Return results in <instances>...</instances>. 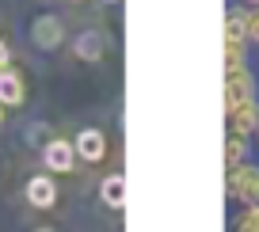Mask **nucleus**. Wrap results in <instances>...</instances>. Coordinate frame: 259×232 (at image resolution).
<instances>
[{
  "label": "nucleus",
  "mask_w": 259,
  "mask_h": 232,
  "mask_svg": "<svg viewBox=\"0 0 259 232\" xmlns=\"http://www.w3.org/2000/svg\"><path fill=\"white\" fill-rule=\"evenodd\" d=\"M225 198L240 209H259V164L244 160L240 168L225 171Z\"/></svg>",
  "instance_id": "nucleus-1"
},
{
  "label": "nucleus",
  "mask_w": 259,
  "mask_h": 232,
  "mask_svg": "<svg viewBox=\"0 0 259 232\" xmlns=\"http://www.w3.org/2000/svg\"><path fill=\"white\" fill-rule=\"evenodd\" d=\"M259 99V80L251 76V65H244V69H233L225 72V88H221V103H225V118L233 111H240V107L255 103Z\"/></svg>",
  "instance_id": "nucleus-2"
},
{
  "label": "nucleus",
  "mask_w": 259,
  "mask_h": 232,
  "mask_svg": "<svg viewBox=\"0 0 259 232\" xmlns=\"http://www.w3.org/2000/svg\"><path fill=\"white\" fill-rule=\"evenodd\" d=\"M42 164H46L54 175H69V171L76 168V149H73V141H65V137L46 141V149H42Z\"/></svg>",
  "instance_id": "nucleus-3"
},
{
  "label": "nucleus",
  "mask_w": 259,
  "mask_h": 232,
  "mask_svg": "<svg viewBox=\"0 0 259 232\" xmlns=\"http://www.w3.org/2000/svg\"><path fill=\"white\" fill-rule=\"evenodd\" d=\"M31 42L38 50H57L65 42V23L57 16H50V12H42V16H34L31 23Z\"/></svg>",
  "instance_id": "nucleus-4"
},
{
  "label": "nucleus",
  "mask_w": 259,
  "mask_h": 232,
  "mask_svg": "<svg viewBox=\"0 0 259 232\" xmlns=\"http://www.w3.org/2000/svg\"><path fill=\"white\" fill-rule=\"evenodd\" d=\"M225 133H236V137H244V141H255L259 137V99L229 114L225 118Z\"/></svg>",
  "instance_id": "nucleus-5"
},
{
  "label": "nucleus",
  "mask_w": 259,
  "mask_h": 232,
  "mask_svg": "<svg viewBox=\"0 0 259 232\" xmlns=\"http://www.w3.org/2000/svg\"><path fill=\"white\" fill-rule=\"evenodd\" d=\"M73 149H76V160L99 164V160L107 156V137H103V129H96V126L80 129V133H76V141H73Z\"/></svg>",
  "instance_id": "nucleus-6"
},
{
  "label": "nucleus",
  "mask_w": 259,
  "mask_h": 232,
  "mask_svg": "<svg viewBox=\"0 0 259 232\" xmlns=\"http://www.w3.org/2000/svg\"><path fill=\"white\" fill-rule=\"evenodd\" d=\"M23 194H27V202H31L34 209H54V202H57V183H54V175H31Z\"/></svg>",
  "instance_id": "nucleus-7"
},
{
  "label": "nucleus",
  "mask_w": 259,
  "mask_h": 232,
  "mask_svg": "<svg viewBox=\"0 0 259 232\" xmlns=\"http://www.w3.org/2000/svg\"><path fill=\"white\" fill-rule=\"evenodd\" d=\"M103 50H107V38L99 31H80L73 38V54L80 57V61H99L103 57Z\"/></svg>",
  "instance_id": "nucleus-8"
},
{
  "label": "nucleus",
  "mask_w": 259,
  "mask_h": 232,
  "mask_svg": "<svg viewBox=\"0 0 259 232\" xmlns=\"http://www.w3.org/2000/svg\"><path fill=\"white\" fill-rule=\"evenodd\" d=\"M23 96V76L16 69H0V107H19Z\"/></svg>",
  "instance_id": "nucleus-9"
},
{
  "label": "nucleus",
  "mask_w": 259,
  "mask_h": 232,
  "mask_svg": "<svg viewBox=\"0 0 259 232\" xmlns=\"http://www.w3.org/2000/svg\"><path fill=\"white\" fill-rule=\"evenodd\" d=\"M225 42H248V8L229 4L225 12Z\"/></svg>",
  "instance_id": "nucleus-10"
},
{
  "label": "nucleus",
  "mask_w": 259,
  "mask_h": 232,
  "mask_svg": "<svg viewBox=\"0 0 259 232\" xmlns=\"http://www.w3.org/2000/svg\"><path fill=\"white\" fill-rule=\"evenodd\" d=\"M99 198H103L107 209H122L126 206V179L122 175H107L103 183H99Z\"/></svg>",
  "instance_id": "nucleus-11"
},
{
  "label": "nucleus",
  "mask_w": 259,
  "mask_h": 232,
  "mask_svg": "<svg viewBox=\"0 0 259 232\" xmlns=\"http://www.w3.org/2000/svg\"><path fill=\"white\" fill-rule=\"evenodd\" d=\"M244 160H251V141H244L236 133H225V171L240 168Z\"/></svg>",
  "instance_id": "nucleus-12"
},
{
  "label": "nucleus",
  "mask_w": 259,
  "mask_h": 232,
  "mask_svg": "<svg viewBox=\"0 0 259 232\" xmlns=\"http://www.w3.org/2000/svg\"><path fill=\"white\" fill-rule=\"evenodd\" d=\"M244 65H251V46L248 42H225V72L244 69Z\"/></svg>",
  "instance_id": "nucleus-13"
},
{
  "label": "nucleus",
  "mask_w": 259,
  "mask_h": 232,
  "mask_svg": "<svg viewBox=\"0 0 259 232\" xmlns=\"http://www.w3.org/2000/svg\"><path fill=\"white\" fill-rule=\"evenodd\" d=\"M233 232H259V213L255 209H240L233 221Z\"/></svg>",
  "instance_id": "nucleus-14"
},
{
  "label": "nucleus",
  "mask_w": 259,
  "mask_h": 232,
  "mask_svg": "<svg viewBox=\"0 0 259 232\" xmlns=\"http://www.w3.org/2000/svg\"><path fill=\"white\" fill-rule=\"evenodd\" d=\"M248 46H259V8H248Z\"/></svg>",
  "instance_id": "nucleus-15"
},
{
  "label": "nucleus",
  "mask_w": 259,
  "mask_h": 232,
  "mask_svg": "<svg viewBox=\"0 0 259 232\" xmlns=\"http://www.w3.org/2000/svg\"><path fill=\"white\" fill-rule=\"evenodd\" d=\"M0 69H12V46L0 38Z\"/></svg>",
  "instance_id": "nucleus-16"
},
{
  "label": "nucleus",
  "mask_w": 259,
  "mask_h": 232,
  "mask_svg": "<svg viewBox=\"0 0 259 232\" xmlns=\"http://www.w3.org/2000/svg\"><path fill=\"white\" fill-rule=\"evenodd\" d=\"M240 4L244 8H259V0H240Z\"/></svg>",
  "instance_id": "nucleus-17"
},
{
  "label": "nucleus",
  "mask_w": 259,
  "mask_h": 232,
  "mask_svg": "<svg viewBox=\"0 0 259 232\" xmlns=\"http://www.w3.org/2000/svg\"><path fill=\"white\" fill-rule=\"evenodd\" d=\"M103 4H118V0H103Z\"/></svg>",
  "instance_id": "nucleus-18"
},
{
  "label": "nucleus",
  "mask_w": 259,
  "mask_h": 232,
  "mask_svg": "<svg viewBox=\"0 0 259 232\" xmlns=\"http://www.w3.org/2000/svg\"><path fill=\"white\" fill-rule=\"evenodd\" d=\"M0 122H4V107H0Z\"/></svg>",
  "instance_id": "nucleus-19"
},
{
  "label": "nucleus",
  "mask_w": 259,
  "mask_h": 232,
  "mask_svg": "<svg viewBox=\"0 0 259 232\" xmlns=\"http://www.w3.org/2000/svg\"><path fill=\"white\" fill-rule=\"evenodd\" d=\"M38 232H46V228H38Z\"/></svg>",
  "instance_id": "nucleus-20"
},
{
  "label": "nucleus",
  "mask_w": 259,
  "mask_h": 232,
  "mask_svg": "<svg viewBox=\"0 0 259 232\" xmlns=\"http://www.w3.org/2000/svg\"><path fill=\"white\" fill-rule=\"evenodd\" d=\"M255 141H259V137H255Z\"/></svg>",
  "instance_id": "nucleus-21"
}]
</instances>
